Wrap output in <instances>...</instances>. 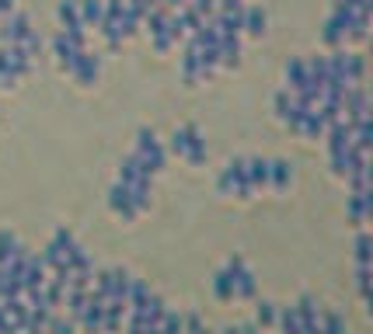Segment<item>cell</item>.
I'll return each mask as SVG.
<instances>
[{
	"instance_id": "cell-13",
	"label": "cell",
	"mask_w": 373,
	"mask_h": 334,
	"mask_svg": "<svg viewBox=\"0 0 373 334\" xmlns=\"http://www.w3.org/2000/svg\"><path fill=\"white\" fill-rule=\"evenodd\" d=\"M296 313H300V328H304V331H318V317H321V306H318L311 296H300V303H296Z\"/></svg>"
},
{
	"instance_id": "cell-1",
	"label": "cell",
	"mask_w": 373,
	"mask_h": 334,
	"mask_svg": "<svg viewBox=\"0 0 373 334\" xmlns=\"http://www.w3.org/2000/svg\"><path fill=\"white\" fill-rule=\"evenodd\" d=\"M136 154L143 157V164L150 167V174H161V171H165L167 154H165V146H161V139H157L154 129H140V132H136Z\"/></svg>"
},
{
	"instance_id": "cell-11",
	"label": "cell",
	"mask_w": 373,
	"mask_h": 334,
	"mask_svg": "<svg viewBox=\"0 0 373 334\" xmlns=\"http://www.w3.org/2000/svg\"><path fill=\"white\" fill-rule=\"evenodd\" d=\"M276 115H279V122L286 125L290 132H296V122H300V108L293 105V94H290V91H279V94H276Z\"/></svg>"
},
{
	"instance_id": "cell-31",
	"label": "cell",
	"mask_w": 373,
	"mask_h": 334,
	"mask_svg": "<svg viewBox=\"0 0 373 334\" xmlns=\"http://www.w3.org/2000/svg\"><path fill=\"white\" fill-rule=\"evenodd\" d=\"M52 244H56V248L63 250V254H70V250H77V248H81V244L74 241V234H70L67 226H60V230L52 234Z\"/></svg>"
},
{
	"instance_id": "cell-27",
	"label": "cell",
	"mask_w": 373,
	"mask_h": 334,
	"mask_svg": "<svg viewBox=\"0 0 373 334\" xmlns=\"http://www.w3.org/2000/svg\"><path fill=\"white\" fill-rule=\"evenodd\" d=\"M25 331H49V310L28 306V313H25Z\"/></svg>"
},
{
	"instance_id": "cell-5",
	"label": "cell",
	"mask_w": 373,
	"mask_h": 334,
	"mask_svg": "<svg viewBox=\"0 0 373 334\" xmlns=\"http://www.w3.org/2000/svg\"><path fill=\"white\" fill-rule=\"evenodd\" d=\"M108 209L123 219V223H129V219H136V206H133V199H129V188L126 185H112L108 188Z\"/></svg>"
},
{
	"instance_id": "cell-23",
	"label": "cell",
	"mask_w": 373,
	"mask_h": 334,
	"mask_svg": "<svg viewBox=\"0 0 373 334\" xmlns=\"http://www.w3.org/2000/svg\"><path fill=\"white\" fill-rule=\"evenodd\" d=\"M307 84V67L304 59H286V91H300Z\"/></svg>"
},
{
	"instance_id": "cell-35",
	"label": "cell",
	"mask_w": 373,
	"mask_h": 334,
	"mask_svg": "<svg viewBox=\"0 0 373 334\" xmlns=\"http://www.w3.org/2000/svg\"><path fill=\"white\" fill-rule=\"evenodd\" d=\"M189 7H192L196 14H203V18L216 14V0H189Z\"/></svg>"
},
{
	"instance_id": "cell-41",
	"label": "cell",
	"mask_w": 373,
	"mask_h": 334,
	"mask_svg": "<svg viewBox=\"0 0 373 334\" xmlns=\"http://www.w3.org/2000/svg\"><path fill=\"white\" fill-rule=\"evenodd\" d=\"M220 4H223V7H238L241 0H220Z\"/></svg>"
},
{
	"instance_id": "cell-22",
	"label": "cell",
	"mask_w": 373,
	"mask_h": 334,
	"mask_svg": "<svg viewBox=\"0 0 373 334\" xmlns=\"http://www.w3.org/2000/svg\"><path fill=\"white\" fill-rule=\"evenodd\" d=\"M182 161H189L192 167L206 164V139H203V132H196V136L189 139V150H185V157H182Z\"/></svg>"
},
{
	"instance_id": "cell-39",
	"label": "cell",
	"mask_w": 373,
	"mask_h": 334,
	"mask_svg": "<svg viewBox=\"0 0 373 334\" xmlns=\"http://www.w3.org/2000/svg\"><path fill=\"white\" fill-rule=\"evenodd\" d=\"M11 11H14V0H0V18L11 14Z\"/></svg>"
},
{
	"instance_id": "cell-37",
	"label": "cell",
	"mask_w": 373,
	"mask_h": 334,
	"mask_svg": "<svg viewBox=\"0 0 373 334\" xmlns=\"http://www.w3.org/2000/svg\"><path fill=\"white\" fill-rule=\"evenodd\" d=\"M182 328H189V331H203V321H199V317H182Z\"/></svg>"
},
{
	"instance_id": "cell-32",
	"label": "cell",
	"mask_w": 373,
	"mask_h": 334,
	"mask_svg": "<svg viewBox=\"0 0 373 334\" xmlns=\"http://www.w3.org/2000/svg\"><path fill=\"white\" fill-rule=\"evenodd\" d=\"M150 45H154V52H157V56H167V52H171V49H174V39H171V32H154V35H150Z\"/></svg>"
},
{
	"instance_id": "cell-26",
	"label": "cell",
	"mask_w": 373,
	"mask_h": 334,
	"mask_svg": "<svg viewBox=\"0 0 373 334\" xmlns=\"http://www.w3.org/2000/svg\"><path fill=\"white\" fill-rule=\"evenodd\" d=\"M18 250H25V248H21V241H18L11 230H0V265H7Z\"/></svg>"
},
{
	"instance_id": "cell-20",
	"label": "cell",
	"mask_w": 373,
	"mask_h": 334,
	"mask_svg": "<svg viewBox=\"0 0 373 334\" xmlns=\"http://www.w3.org/2000/svg\"><path fill=\"white\" fill-rule=\"evenodd\" d=\"M213 296H216V299H223V303H230V299H234V279H230V272H227V268H220V272L213 275Z\"/></svg>"
},
{
	"instance_id": "cell-30",
	"label": "cell",
	"mask_w": 373,
	"mask_h": 334,
	"mask_svg": "<svg viewBox=\"0 0 373 334\" xmlns=\"http://www.w3.org/2000/svg\"><path fill=\"white\" fill-rule=\"evenodd\" d=\"M255 321H258L262 328H269V324H276V306H272L269 299H262V303H255Z\"/></svg>"
},
{
	"instance_id": "cell-34",
	"label": "cell",
	"mask_w": 373,
	"mask_h": 334,
	"mask_svg": "<svg viewBox=\"0 0 373 334\" xmlns=\"http://www.w3.org/2000/svg\"><path fill=\"white\" fill-rule=\"evenodd\" d=\"M356 282H360V292H363V299H370V265H360V272H356Z\"/></svg>"
},
{
	"instance_id": "cell-4",
	"label": "cell",
	"mask_w": 373,
	"mask_h": 334,
	"mask_svg": "<svg viewBox=\"0 0 373 334\" xmlns=\"http://www.w3.org/2000/svg\"><path fill=\"white\" fill-rule=\"evenodd\" d=\"M28 28H32L28 14H21V11H11V14H4V18H0V45L21 42V35H25Z\"/></svg>"
},
{
	"instance_id": "cell-21",
	"label": "cell",
	"mask_w": 373,
	"mask_h": 334,
	"mask_svg": "<svg viewBox=\"0 0 373 334\" xmlns=\"http://www.w3.org/2000/svg\"><path fill=\"white\" fill-rule=\"evenodd\" d=\"M321 42H325V45H342V42H345V21H342V18H328V21H325V32H321Z\"/></svg>"
},
{
	"instance_id": "cell-25",
	"label": "cell",
	"mask_w": 373,
	"mask_h": 334,
	"mask_svg": "<svg viewBox=\"0 0 373 334\" xmlns=\"http://www.w3.org/2000/svg\"><path fill=\"white\" fill-rule=\"evenodd\" d=\"M25 52H28V59H39L42 56V49H45V39L39 35V28H28L25 35H21V42H18Z\"/></svg>"
},
{
	"instance_id": "cell-15",
	"label": "cell",
	"mask_w": 373,
	"mask_h": 334,
	"mask_svg": "<svg viewBox=\"0 0 373 334\" xmlns=\"http://www.w3.org/2000/svg\"><path fill=\"white\" fill-rule=\"evenodd\" d=\"M182 77H185V84L203 81V74H199V49H196L192 42L185 45V56H182Z\"/></svg>"
},
{
	"instance_id": "cell-3",
	"label": "cell",
	"mask_w": 373,
	"mask_h": 334,
	"mask_svg": "<svg viewBox=\"0 0 373 334\" xmlns=\"http://www.w3.org/2000/svg\"><path fill=\"white\" fill-rule=\"evenodd\" d=\"M70 77L81 84V87H94L98 77H101V56L91 52V49H81V52H77V63H74V70H70Z\"/></svg>"
},
{
	"instance_id": "cell-40",
	"label": "cell",
	"mask_w": 373,
	"mask_h": 334,
	"mask_svg": "<svg viewBox=\"0 0 373 334\" xmlns=\"http://www.w3.org/2000/svg\"><path fill=\"white\" fill-rule=\"evenodd\" d=\"M161 4H165L167 11H174V7H185V4H189V0H161Z\"/></svg>"
},
{
	"instance_id": "cell-38",
	"label": "cell",
	"mask_w": 373,
	"mask_h": 334,
	"mask_svg": "<svg viewBox=\"0 0 373 334\" xmlns=\"http://www.w3.org/2000/svg\"><path fill=\"white\" fill-rule=\"evenodd\" d=\"M129 4H136V7H140V11L147 14V11H150V7H157L161 0H129Z\"/></svg>"
},
{
	"instance_id": "cell-33",
	"label": "cell",
	"mask_w": 373,
	"mask_h": 334,
	"mask_svg": "<svg viewBox=\"0 0 373 334\" xmlns=\"http://www.w3.org/2000/svg\"><path fill=\"white\" fill-rule=\"evenodd\" d=\"M370 248H373L370 234H360V237H356V261H360V265H370Z\"/></svg>"
},
{
	"instance_id": "cell-9",
	"label": "cell",
	"mask_w": 373,
	"mask_h": 334,
	"mask_svg": "<svg viewBox=\"0 0 373 334\" xmlns=\"http://www.w3.org/2000/svg\"><path fill=\"white\" fill-rule=\"evenodd\" d=\"M296 136H304V139H321V136H325V119H321V112H318V108H307V112H300Z\"/></svg>"
},
{
	"instance_id": "cell-24",
	"label": "cell",
	"mask_w": 373,
	"mask_h": 334,
	"mask_svg": "<svg viewBox=\"0 0 373 334\" xmlns=\"http://www.w3.org/2000/svg\"><path fill=\"white\" fill-rule=\"evenodd\" d=\"M342 74H345V81H349V84H360V81H363V56H356V52H345V56H342Z\"/></svg>"
},
{
	"instance_id": "cell-12",
	"label": "cell",
	"mask_w": 373,
	"mask_h": 334,
	"mask_svg": "<svg viewBox=\"0 0 373 334\" xmlns=\"http://www.w3.org/2000/svg\"><path fill=\"white\" fill-rule=\"evenodd\" d=\"M45 279H49V272H45L42 258H39V254H28V265H25L21 286H25V289H35V286H45Z\"/></svg>"
},
{
	"instance_id": "cell-8",
	"label": "cell",
	"mask_w": 373,
	"mask_h": 334,
	"mask_svg": "<svg viewBox=\"0 0 373 334\" xmlns=\"http://www.w3.org/2000/svg\"><path fill=\"white\" fill-rule=\"evenodd\" d=\"M4 56H7V67H11V74H14L18 81L32 74V63H35V59H28V52H25V49L18 45V42L4 45Z\"/></svg>"
},
{
	"instance_id": "cell-6",
	"label": "cell",
	"mask_w": 373,
	"mask_h": 334,
	"mask_svg": "<svg viewBox=\"0 0 373 334\" xmlns=\"http://www.w3.org/2000/svg\"><path fill=\"white\" fill-rule=\"evenodd\" d=\"M349 206V223L352 226H363L367 223V212H370V188H352V195L345 199Z\"/></svg>"
},
{
	"instance_id": "cell-17",
	"label": "cell",
	"mask_w": 373,
	"mask_h": 334,
	"mask_svg": "<svg viewBox=\"0 0 373 334\" xmlns=\"http://www.w3.org/2000/svg\"><path fill=\"white\" fill-rule=\"evenodd\" d=\"M265 25H269V18H265L262 7H245V28L241 32H248L251 39H262L265 35Z\"/></svg>"
},
{
	"instance_id": "cell-18",
	"label": "cell",
	"mask_w": 373,
	"mask_h": 334,
	"mask_svg": "<svg viewBox=\"0 0 373 334\" xmlns=\"http://www.w3.org/2000/svg\"><path fill=\"white\" fill-rule=\"evenodd\" d=\"M56 18H60V25H63V28H84L77 0H60V7H56Z\"/></svg>"
},
{
	"instance_id": "cell-29",
	"label": "cell",
	"mask_w": 373,
	"mask_h": 334,
	"mask_svg": "<svg viewBox=\"0 0 373 334\" xmlns=\"http://www.w3.org/2000/svg\"><path fill=\"white\" fill-rule=\"evenodd\" d=\"M147 296H150V286H147L143 279H129V310H133V306H140Z\"/></svg>"
},
{
	"instance_id": "cell-10",
	"label": "cell",
	"mask_w": 373,
	"mask_h": 334,
	"mask_svg": "<svg viewBox=\"0 0 373 334\" xmlns=\"http://www.w3.org/2000/svg\"><path fill=\"white\" fill-rule=\"evenodd\" d=\"M220 67L223 70L241 67V35H220Z\"/></svg>"
},
{
	"instance_id": "cell-2",
	"label": "cell",
	"mask_w": 373,
	"mask_h": 334,
	"mask_svg": "<svg viewBox=\"0 0 373 334\" xmlns=\"http://www.w3.org/2000/svg\"><path fill=\"white\" fill-rule=\"evenodd\" d=\"M223 268H227L230 279H234V299H255V272L245 265V258L234 254Z\"/></svg>"
},
{
	"instance_id": "cell-7",
	"label": "cell",
	"mask_w": 373,
	"mask_h": 334,
	"mask_svg": "<svg viewBox=\"0 0 373 334\" xmlns=\"http://www.w3.org/2000/svg\"><path fill=\"white\" fill-rule=\"evenodd\" d=\"M77 52H81V49H74V45L67 42V35H63V28H60V32H56V39H52V56H56V67H60L63 74H70V70H74Z\"/></svg>"
},
{
	"instance_id": "cell-16",
	"label": "cell",
	"mask_w": 373,
	"mask_h": 334,
	"mask_svg": "<svg viewBox=\"0 0 373 334\" xmlns=\"http://www.w3.org/2000/svg\"><path fill=\"white\" fill-rule=\"evenodd\" d=\"M77 7H81L84 28H98V25H101V18H105V0H77Z\"/></svg>"
},
{
	"instance_id": "cell-19",
	"label": "cell",
	"mask_w": 373,
	"mask_h": 334,
	"mask_svg": "<svg viewBox=\"0 0 373 334\" xmlns=\"http://www.w3.org/2000/svg\"><path fill=\"white\" fill-rule=\"evenodd\" d=\"M245 171H248V181L255 185V192L269 185V161H262V157H251V161H245Z\"/></svg>"
},
{
	"instance_id": "cell-36",
	"label": "cell",
	"mask_w": 373,
	"mask_h": 334,
	"mask_svg": "<svg viewBox=\"0 0 373 334\" xmlns=\"http://www.w3.org/2000/svg\"><path fill=\"white\" fill-rule=\"evenodd\" d=\"M161 328H171V331H182V313H174V310H167L161 313Z\"/></svg>"
},
{
	"instance_id": "cell-28",
	"label": "cell",
	"mask_w": 373,
	"mask_h": 334,
	"mask_svg": "<svg viewBox=\"0 0 373 334\" xmlns=\"http://www.w3.org/2000/svg\"><path fill=\"white\" fill-rule=\"evenodd\" d=\"M276 324H279L283 331H304V328H300V313H296V306H283V310L276 313Z\"/></svg>"
},
{
	"instance_id": "cell-14",
	"label": "cell",
	"mask_w": 373,
	"mask_h": 334,
	"mask_svg": "<svg viewBox=\"0 0 373 334\" xmlns=\"http://www.w3.org/2000/svg\"><path fill=\"white\" fill-rule=\"evenodd\" d=\"M290 181H293L290 161H269V185H272L276 192H286Z\"/></svg>"
}]
</instances>
